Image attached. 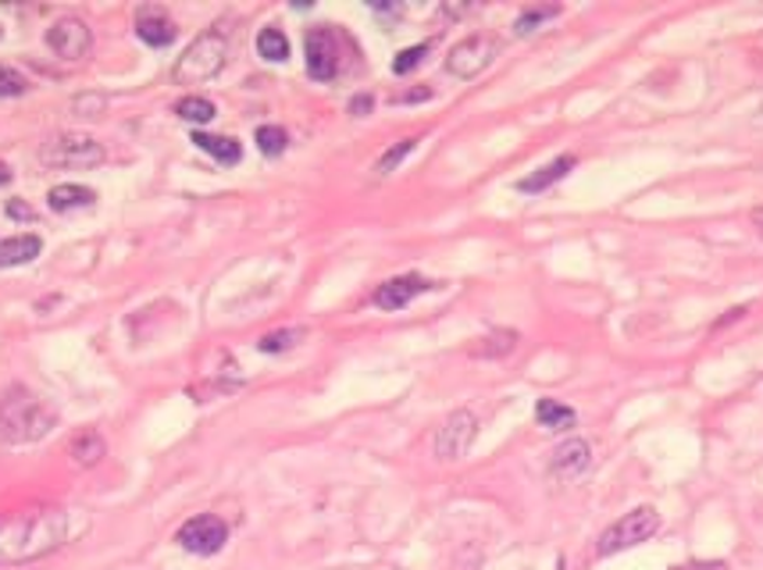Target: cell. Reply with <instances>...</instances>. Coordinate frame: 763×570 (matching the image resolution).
Returning <instances> with one entry per match:
<instances>
[{
    "instance_id": "cell-1",
    "label": "cell",
    "mask_w": 763,
    "mask_h": 570,
    "mask_svg": "<svg viewBox=\"0 0 763 570\" xmlns=\"http://www.w3.org/2000/svg\"><path fill=\"white\" fill-rule=\"evenodd\" d=\"M72 517L75 510L50 507V503L0 513V567L44 560V556L69 546V538L75 535Z\"/></svg>"
},
{
    "instance_id": "cell-2",
    "label": "cell",
    "mask_w": 763,
    "mask_h": 570,
    "mask_svg": "<svg viewBox=\"0 0 763 570\" xmlns=\"http://www.w3.org/2000/svg\"><path fill=\"white\" fill-rule=\"evenodd\" d=\"M58 424V413L50 410L40 396L25 393V388H11L0 399V438L4 443H36L50 428Z\"/></svg>"
},
{
    "instance_id": "cell-3",
    "label": "cell",
    "mask_w": 763,
    "mask_h": 570,
    "mask_svg": "<svg viewBox=\"0 0 763 570\" xmlns=\"http://www.w3.org/2000/svg\"><path fill=\"white\" fill-rule=\"evenodd\" d=\"M225 61H229V36L222 29H207L183 50V58L175 61L172 79L179 86L211 83L214 75L225 69Z\"/></svg>"
},
{
    "instance_id": "cell-4",
    "label": "cell",
    "mask_w": 763,
    "mask_h": 570,
    "mask_svg": "<svg viewBox=\"0 0 763 570\" xmlns=\"http://www.w3.org/2000/svg\"><path fill=\"white\" fill-rule=\"evenodd\" d=\"M661 528V513L653 507H636L631 513L620 517L617 524H611L600 535V556H614V553H625V549H636L642 542H650Z\"/></svg>"
},
{
    "instance_id": "cell-5",
    "label": "cell",
    "mask_w": 763,
    "mask_h": 570,
    "mask_svg": "<svg viewBox=\"0 0 763 570\" xmlns=\"http://www.w3.org/2000/svg\"><path fill=\"white\" fill-rule=\"evenodd\" d=\"M40 161L47 168H97L103 161V147L97 139L79 133H61L50 142H44Z\"/></svg>"
},
{
    "instance_id": "cell-6",
    "label": "cell",
    "mask_w": 763,
    "mask_h": 570,
    "mask_svg": "<svg viewBox=\"0 0 763 570\" xmlns=\"http://www.w3.org/2000/svg\"><path fill=\"white\" fill-rule=\"evenodd\" d=\"M496 54H500V40H496V36L475 33V36L460 40L446 54V72L457 75V79H475V75H482L489 64L496 61Z\"/></svg>"
},
{
    "instance_id": "cell-7",
    "label": "cell",
    "mask_w": 763,
    "mask_h": 570,
    "mask_svg": "<svg viewBox=\"0 0 763 570\" xmlns=\"http://www.w3.org/2000/svg\"><path fill=\"white\" fill-rule=\"evenodd\" d=\"M175 542L193 556H214L229 542V524L214 513L189 517V521L179 528Z\"/></svg>"
},
{
    "instance_id": "cell-8",
    "label": "cell",
    "mask_w": 763,
    "mask_h": 570,
    "mask_svg": "<svg viewBox=\"0 0 763 570\" xmlns=\"http://www.w3.org/2000/svg\"><path fill=\"white\" fill-rule=\"evenodd\" d=\"M478 435V418L471 410H454L450 418L439 424L435 432V457L439 460H460L471 449Z\"/></svg>"
},
{
    "instance_id": "cell-9",
    "label": "cell",
    "mask_w": 763,
    "mask_h": 570,
    "mask_svg": "<svg viewBox=\"0 0 763 570\" xmlns=\"http://www.w3.org/2000/svg\"><path fill=\"white\" fill-rule=\"evenodd\" d=\"M307 72L318 83H332L340 75V44H335V33L329 25H318V29L307 33Z\"/></svg>"
},
{
    "instance_id": "cell-10",
    "label": "cell",
    "mask_w": 763,
    "mask_h": 570,
    "mask_svg": "<svg viewBox=\"0 0 763 570\" xmlns=\"http://www.w3.org/2000/svg\"><path fill=\"white\" fill-rule=\"evenodd\" d=\"M47 44L64 61H83L89 54V47H94V33H89V25L83 18H58L47 29Z\"/></svg>"
},
{
    "instance_id": "cell-11",
    "label": "cell",
    "mask_w": 763,
    "mask_h": 570,
    "mask_svg": "<svg viewBox=\"0 0 763 570\" xmlns=\"http://www.w3.org/2000/svg\"><path fill=\"white\" fill-rule=\"evenodd\" d=\"M435 289V285L429 278H421V275H399V278H390V282H382L379 289H374V307H382V310H404L414 296H421V293H429Z\"/></svg>"
},
{
    "instance_id": "cell-12",
    "label": "cell",
    "mask_w": 763,
    "mask_h": 570,
    "mask_svg": "<svg viewBox=\"0 0 763 570\" xmlns=\"http://www.w3.org/2000/svg\"><path fill=\"white\" fill-rule=\"evenodd\" d=\"M589 443H581V438H567V443H561L557 449H553V460H550V468L553 474H561V478H575L589 468Z\"/></svg>"
},
{
    "instance_id": "cell-13",
    "label": "cell",
    "mask_w": 763,
    "mask_h": 570,
    "mask_svg": "<svg viewBox=\"0 0 763 570\" xmlns=\"http://www.w3.org/2000/svg\"><path fill=\"white\" fill-rule=\"evenodd\" d=\"M97 193L86 189V186H75V183H64V186H54L47 193V203L54 214H72V211H86V207H94Z\"/></svg>"
},
{
    "instance_id": "cell-14",
    "label": "cell",
    "mask_w": 763,
    "mask_h": 570,
    "mask_svg": "<svg viewBox=\"0 0 763 570\" xmlns=\"http://www.w3.org/2000/svg\"><path fill=\"white\" fill-rule=\"evenodd\" d=\"M136 33H139V40L150 44V47H168L175 40V25L164 11H139Z\"/></svg>"
},
{
    "instance_id": "cell-15",
    "label": "cell",
    "mask_w": 763,
    "mask_h": 570,
    "mask_svg": "<svg viewBox=\"0 0 763 570\" xmlns=\"http://www.w3.org/2000/svg\"><path fill=\"white\" fill-rule=\"evenodd\" d=\"M40 250H44L40 236H11V239H4V243H0V271L36 261Z\"/></svg>"
},
{
    "instance_id": "cell-16",
    "label": "cell",
    "mask_w": 763,
    "mask_h": 570,
    "mask_svg": "<svg viewBox=\"0 0 763 570\" xmlns=\"http://www.w3.org/2000/svg\"><path fill=\"white\" fill-rule=\"evenodd\" d=\"M578 161L571 158V153H564V158H557V161H550L546 168H539V172H532L528 178H521V183H517V189L521 193H542V189H550L553 183H561V178L571 172Z\"/></svg>"
},
{
    "instance_id": "cell-17",
    "label": "cell",
    "mask_w": 763,
    "mask_h": 570,
    "mask_svg": "<svg viewBox=\"0 0 763 570\" xmlns=\"http://www.w3.org/2000/svg\"><path fill=\"white\" fill-rule=\"evenodd\" d=\"M193 142L204 150V153H211V158L218 164H239L243 158V150H239V142L232 139V136H211V133H193Z\"/></svg>"
},
{
    "instance_id": "cell-18",
    "label": "cell",
    "mask_w": 763,
    "mask_h": 570,
    "mask_svg": "<svg viewBox=\"0 0 763 570\" xmlns=\"http://www.w3.org/2000/svg\"><path fill=\"white\" fill-rule=\"evenodd\" d=\"M536 418L539 424L546 428V432H567V428H575V410L561 404V399H539V407H536Z\"/></svg>"
},
{
    "instance_id": "cell-19",
    "label": "cell",
    "mask_w": 763,
    "mask_h": 570,
    "mask_svg": "<svg viewBox=\"0 0 763 570\" xmlns=\"http://www.w3.org/2000/svg\"><path fill=\"white\" fill-rule=\"evenodd\" d=\"M100 457H103V438L97 432H79L72 438V460L79 468H94V463H100Z\"/></svg>"
},
{
    "instance_id": "cell-20",
    "label": "cell",
    "mask_w": 763,
    "mask_h": 570,
    "mask_svg": "<svg viewBox=\"0 0 763 570\" xmlns=\"http://www.w3.org/2000/svg\"><path fill=\"white\" fill-rule=\"evenodd\" d=\"M175 114H179V119H183V122L207 125V122L214 119L218 111H214V103L207 100V97H183V100L175 103Z\"/></svg>"
},
{
    "instance_id": "cell-21",
    "label": "cell",
    "mask_w": 763,
    "mask_h": 570,
    "mask_svg": "<svg viewBox=\"0 0 763 570\" xmlns=\"http://www.w3.org/2000/svg\"><path fill=\"white\" fill-rule=\"evenodd\" d=\"M257 54H261L264 61H286L290 58V40L282 29H261V36H257Z\"/></svg>"
},
{
    "instance_id": "cell-22",
    "label": "cell",
    "mask_w": 763,
    "mask_h": 570,
    "mask_svg": "<svg viewBox=\"0 0 763 570\" xmlns=\"http://www.w3.org/2000/svg\"><path fill=\"white\" fill-rule=\"evenodd\" d=\"M254 139H257V150H261L264 158H279V153H286V147H290L286 128H279V125H261Z\"/></svg>"
},
{
    "instance_id": "cell-23",
    "label": "cell",
    "mask_w": 763,
    "mask_h": 570,
    "mask_svg": "<svg viewBox=\"0 0 763 570\" xmlns=\"http://www.w3.org/2000/svg\"><path fill=\"white\" fill-rule=\"evenodd\" d=\"M300 339H304L300 329H282V332L264 335V339L257 343V349H261V354H286V349H293Z\"/></svg>"
},
{
    "instance_id": "cell-24",
    "label": "cell",
    "mask_w": 763,
    "mask_h": 570,
    "mask_svg": "<svg viewBox=\"0 0 763 570\" xmlns=\"http://www.w3.org/2000/svg\"><path fill=\"white\" fill-rule=\"evenodd\" d=\"M485 346H478L475 354L478 357H503V354H510V349L517 346V332H496V335H489V339H482Z\"/></svg>"
},
{
    "instance_id": "cell-25",
    "label": "cell",
    "mask_w": 763,
    "mask_h": 570,
    "mask_svg": "<svg viewBox=\"0 0 763 570\" xmlns=\"http://www.w3.org/2000/svg\"><path fill=\"white\" fill-rule=\"evenodd\" d=\"M414 147H418V139H404V142H396L393 150H385L382 158H379V168H374V172H379V175L396 172V168L404 164V158H407V153H410Z\"/></svg>"
},
{
    "instance_id": "cell-26",
    "label": "cell",
    "mask_w": 763,
    "mask_h": 570,
    "mask_svg": "<svg viewBox=\"0 0 763 570\" xmlns=\"http://www.w3.org/2000/svg\"><path fill=\"white\" fill-rule=\"evenodd\" d=\"M432 50V44H418V47H407V50H399L396 54V61H393V72L396 75H407V72H414L418 69V64L424 61V54H429Z\"/></svg>"
},
{
    "instance_id": "cell-27",
    "label": "cell",
    "mask_w": 763,
    "mask_h": 570,
    "mask_svg": "<svg viewBox=\"0 0 763 570\" xmlns=\"http://www.w3.org/2000/svg\"><path fill=\"white\" fill-rule=\"evenodd\" d=\"M557 15H561V8H532V11H525V15L514 22V29L521 33V36H528L532 29H539V25L546 22V18H557Z\"/></svg>"
},
{
    "instance_id": "cell-28",
    "label": "cell",
    "mask_w": 763,
    "mask_h": 570,
    "mask_svg": "<svg viewBox=\"0 0 763 570\" xmlns=\"http://www.w3.org/2000/svg\"><path fill=\"white\" fill-rule=\"evenodd\" d=\"M25 89H29L25 75H19L15 69H8V64H0V97H22Z\"/></svg>"
},
{
    "instance_id": "cell-29",
    "label": "cell",
    "mask_w": 763,
    "mask_h": 570,
    "mask_svg": "<svg viewBox=\"0 0 763 570\" xmlns=\"http://www.w3.org/2000/svg\"><path fill=\"white\" fill-rule=\"evenodd\" d=\"M103 108H108V100H103V97H79V100H75V111H79L83 119H100Z\"/></svg>"
},
{
    "instance_id": "cell-30",
    "label": "cell",
    "mask_w": 763,
    "mask_h": 570,
    "mask_svg": "<svg viewBox=\"0 0 763 570\" xmlns=\"http://www.w3.org/2000/svg\"><path fill=\"white\" fill-rule=\"evenodd\" d=\"M8 214H11V218H19V222H33V218H36L33 207H25L22 200H11V203H8Z\"/></svg>"
},
{
    "instance_id": "cell-31",
    "label": "cell",
    "mask_w": 763,
    "mask_h": 570,
    "mask_svg": "<svg viewBox=\"0 0 763 570\" xmlns=\"http://www.w3.org/2000/svg\"><path fill=\"white\" fill-rule=\"evenodd\" d=\"M371 103H374V100H371L368 94H365V97H354V100H350V114H357V119H365V114L371 111Z\"/></svg>"
},
{
    "instance_id": "cell-32",
    "label": "cell",
    "mask_w": 763,
    "mask_h": 570,
    "mask_svg": "<svg viewBox=\"0 0 763 570\" xmlns=\"http://www.w3.org/2000/svg\"><path fill=\"white\" fill-rule=\"evenodd\" d=\"M432 97V89H414V94H407V97H399L404 103H410V100H429Z\"/></svg>"
},
{
    "instance_id": "cell-33",
    "label": "cell",
    "mask_w": 763,
    "mask_h": 570,
    "mask_svg": "<svg viewBox=\"0 0 763 570\" xmlns=\"http://www.w3.org/2000/svg\"><path fill=\"white\" fill-rule=\"evenodd\" d=\"M692 570H728V563H717V560H706V563H696Z\"/></svg>"
},
{
    "instance_id": "cell-34",
    "label": "cell",
    "mask_w": 763,
    "mask_h": 570,
    "mask_svg": "<svg viewBox=\"0 0 763 570\" xmlns=\"http://www.w3.org/2000/svg\"><path fill=\"white\" fill-rule=\"evenodd\" d=\"M753 228L760 232V239H763V207H756V211H753Z\"/></svg>"
},
{
    "instance_id": "cell-35",
    "label": "cell",
    "mask_w": 763,
    "mask_h": 570,
    "mask_svg": "<svg viewBox=\"0 0 763 570\" xmlns=\"http://www.w3.org/2000/svg\"><path fill=\"white\" fill-rule=\"evenodd\" d=\"M8 183H11V168L0 164V186H8Z\"/></svg>"
}]
</instances>
